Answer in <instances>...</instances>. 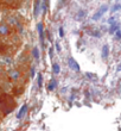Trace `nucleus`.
<instances>
[{"label":"nucleus","mask_w":121,"mask_h":131,"mask_svg":"<svg viewBox=\"0 0 121 131\" xmlns=\"http://www.w3.org/2000/svg\"><path fill=\"white\" fill-rule=\"evenodd\" d=\"M108 55H109V47H108V44H105L102 47V50H101V57L103 60H107L108 59Z\"/></svg>","instance_id":"0eeeda50"},{"label":"nucleus","mask_w":121,"mask_h":131,"mask_svg":"<svg viewBox=\"0 0 121 131\" xmlns=\"http://www.w3.org/2000/svg\"><path fill=\"white\" fill-rule=\"evenodd\" d=\"M40 8H42V0H36L34 1V7H33V14H34L36 18L39 16Z\"/></svg>","instance_id":"423d86ee"},{"label":"nucleus","mask_w":121,"mask_h":131,"mask_svg":"<svg viewBox=\"0 0 121 131\" xmlns=\"http://www.w3.org/2000/svg\"><path fill=\"white\" fill-rule=\"evenodd\" d=\"M68 66L75 71H80V69H81L80 66H78V63L76 62V60H75L74 57H69V59H68Z\"/></svg>","instance_id":"7ed1b4c3"},{"label":"nucleus","mask_w":121,"mask_h":131,"mask_svg":"<svg viewBox=\"0 0 121 131\" xmlns=\"http://www.w3.org/2000/svg\"><path fill=\"white\" fill-rule=\"evenodd\" d=\"M76 19L77 20H81V19H83V18H86L87 17V11L86 10H80V11L77 12V14H76Z\"/></svg>","instance_id":"9d476101"},{"label":"nucleus","mask_w":121,"mask_h":131,"mask_svg":"<svg viewBox=\"0 0 121 131\" xmlns=\"http://www.w3.org/2000/svg\"><path fill=\"white\" fill-rule=\"evenodd\" d=\"M118 70H121V65L119 66V67H118Z\"/></svg>","instance_id":"b1692460"},{"label":"nucleus","mask_w":121,"mask_h":131,"mask_svg":"<svg viewBox=\"0 0 121 131\" xmlns=\"http://www.w3.org/2000/svg\"><path fill=\"white\" fill-rule=\"evenodd\" d=\"M107 11H108V6H107V5H102V6H101V7L99 8V10H97V11L94 13L93 20H99L100 18L103 16V14H105Z\"/></svg>","instance_id":"f257e3e1"},{"label":"nucleus","mask_w":121,"mask_h":131,"mask_svg":"<svg viewBox=\"0 0 121 131\" xmlns=\"http://www.w3.org/2000/svg\"><path fill=\"white\" fill-rule=\"evenodd\" d=\"M8 76H10L11 80L17 81V80H19V77H20V71L17 70V69H11V70L8 71Z\"/></svg>","instance_id":"20e7f679"},{"label":"nucleus","mask_w":121,"mask_h":131,"mask_svg":"<svg viewBox=\"0 0 121 131\" xmlns=\"http://www.w3.org/2000/svg\"><path fill=\"white\" fill-rule=\"evenodd\" d=\"M52 71L55 73V74H60V67L58 63H54L52 65Z\"/></svg>","instance_id":"4468645a"},{"label":"nucleus","mask_w":121,"mask_h":131,"mask_svg":"<svg viewBox=\"0 0 121 131\" xmlns=\"http://www.w3.org/2000/svg\"><path fill=\"white\" fill-rule=\"evenodd\" d=\"M26 111H28V105L24 104V105L22 106V107H20L19 112L17 113V118H18V119H22L23 117H24V115L26 113Z\"/></svg>","instance_id":"6e6552de"},{"label":"nucleus","mask_w":121,"mask_h":131,"mask_svg":"<svg viewBox=\"0 0 121 131\" xmlns=\"http://www.w3.org/2000/svg\"><path fill=\"white\" fill-rule=\"evenodd\" d=\"M7 35H10V26H8V24L1 23L0 24V36H7Z\"/></svg>","instance_id":"39448f33"},{"label":"nucleus","mask_w":121,"mask_h":131,"mask_svg":"<svg viewBox=\"0 0 121 131\" xmlns=\"http://www.w3.org/2000/svg\"><path fill=\"white\" fill-rule=\"evenodd\" d=\"M37 30L39 33V41L42 47H44V27H43V23H38L37 24Z\"/></svg>","instance_id":"f03ea898"},{"label":"nucleus","mask_w":121,"mask_h":131,"mask_svg":"<svg viewBox=\"0 0 121 131\" xmlns=\"http://www.w3.org/2000/svg\"><path fill=\"white\" fill-rule=\"evenodd\" d=\"M108 23H109V25H112V24H114V23H116L115 17H110L109 19H108Z\"/></svg>","instance_id":"a211bd4d"},{"label":"nucleus","mask_w":121,"mask_h":131,"mask_svg":"<svg viewBox=\"0 0 121 131\" xmlns=\"http://www.w3.org/2000/svg\"><path fill=\"white\" fill-rule=\"evenodd\" d=\"M58 31H60V38H63V37H64V30H63V27H60Z\"/></svg>","instance_id":"6ab92c4d"},{"label":"nucleus","mask_w":121,"mask_h":131,"mask_svg":"<svg viewBox=\"0 0 121 131\" xmlns=\"http://www.w3.org/2000/svg\"><path fill=\"white\" fill-rule=\"evenodd\" d=\"M49 54H50V57H52V56H54V49H52V48H50V49H49Z\"/></svg>","instance_id":"412c9836"},{"label":"nucleus","mask_w":121,"mask_h":131,"mask_svg":"<svg viewBox=\"0 0 121 131\" xmlns=\"http://www.w3.org/2000/svg\"><path fill=\"white\" fill-rule=\"evenodd\" d=\"M114 35H115V38L118 39V41H120V39H121V30H120V29H119V30H118Z\"/></svg>","instance_id":"f3484780"},{"label":"nucleus","mask_w":121,"mask_h":131,"mask_svg":"<svg viewBox=\"0 0 121 131\" xmlns=\"http://www.w3.org/2000/svg\"><path fill=\"white\" fill-rule=\"evenodd\" d=\"M32 56L36 59V61H39V57H40V55H39V50L37 47H34L32 49Z\"/></svg>","instance_id":"f8f14e48"},{"label":"nucleus","mask_w":121,"mask_h":131,"mask_svg":"<svg viewBox=\"0 0 121 131\" xmlns=\"http://www.w3.org/2000/svg\"><path fill=\"white\" fill-rule=\"evenodd\" d=\"M55 47H56V49H57V53H60V43H58V42L55 43Z\"/></svg>","instance_id":"aec40b11"},{"label":"nucleus","mask_w":121,"mask_h":131,"mask_svg":"<svg viewBox=\"0 0 121 131\" xmlns=\"http://www.w3.org/2000/svg\"><path fill=\"white\" fill-rule=\"evenodd\" d=\"M101 35H102V33L100 32V30H91V31H90V36H93L95 38H100Z\"/></svg>","instance_id":"ddd939ff"},{"label":"nucleus","mask_w":121,"mask_h":131,"mask_svg":"<svg viewBox=\"0 0 121 131\" xmlns=\"http://www.w3.org/2000/svg\"><path fill=\"white\" fill-rule=\"evenodd\" d=\"M56 87H57V80H55V79H51L50 85L48 86V89H49V91H54Z\"/></svg>","instance_id":"9b49d317"},{"label":"nucleus","mask_w":121,"mask_h":131,"mask_svg":"<svg viewBox=\"0 0 121 131\" xmlns=\"http://www.w3.org/2000/svg\"><path fill=\"white\" fill-rule=\"evenodd\" d=\"M31 76H34V66L31 67Z\"/></svg>","instance_id":"4be33fe9"},{"label":"nucleus","mask_w":121,"mask_h":131,"mask_svg":"<svg viewBox=\"0 0 121 131\" xmlns=\"http://www.w3.org/2000/svg\"><path fill=\"white\" fill-rule=\"evenodd\" d=\"M37 83H38L39 88L43 86V75H42L40 73H38V75H37Z\"/></svg>","instance_id":"2eb2a0df"},{"label":"nucleus","mask_w":121,"mask_h":131,"mask_svg":"<svg viewBox=\"0 0 121 131\" xmlns=\"http://www.w3.org/2000/svg\"><path fill=\"white\" fill-rule=\"evenodd\" d=\"M120 23H114V24H112V25H110L109 26V30H108V32L110 33V35H114V33L116 32V31H118V30H119V29H120Z\"/></svg>","instance_id":"1a4fd4ad"},{"label":"nucleus","mask_w":121,"mask_h":131,"mask_svg":"<svg viewBox=\"0 0 121 131\" xmlns=\"http://www.w3.org/2000/svg\"><path fill=\"white\" fill-rule=\"evenodd\" d=\"M87 76H88L89 79H93V77H94V75H91L90 73H87Z\"/></svg>","instance_id":"5701e85b"},{"label":"nucleus","mask_w":121,"mask_h":131,"mask_svg":"<svg viewBox=\"0 0 121 131\" xmlns=\"http://www.w3.org/2000/svg\"><path fill=\"white\" fill-rule=\"evenodd\" d=\"M116 11H121V4H115L112 7V12H116Z\"/></svg>","instance_id":"dca6fc26"}]
</instances>
